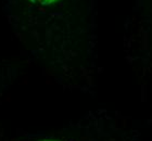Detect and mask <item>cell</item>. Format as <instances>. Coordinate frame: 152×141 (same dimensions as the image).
I'll return each instance as SVG.
<instances>
[{"label": "cell", "instance_id": "6da1fadb", "mask_svg": "<svg viewBox=\"0 0 152 141\" xmlns=\"http://www.w3.org/2000/svg\"><path fill=\"white\" fill-rule=\"evenodd\" d=\"M33 3H38V4H41V6H49L51 3H54L59 1V0H31Z\"/></svg>", "mask_w": 152, "mask_h": 141}, {"label": "cell", "instance_id": "7a4b0ae2", "mask_svg": "<svg viewBox=\"0 0 152 141\" xmlns=\"http://www.w3.org/2000/svg\"><path fill=\"white\" fill-rule=\"evenodd\" d=\"M44 141H53V140H44Z\"/></svg>", "mask_w": 152, "mask_h": 141}]
</instances>
